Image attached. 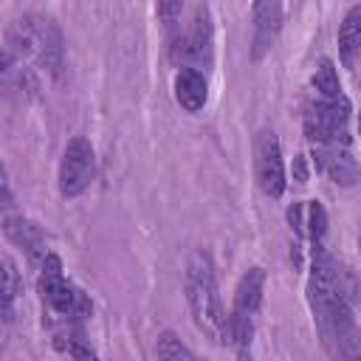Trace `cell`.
I'll return each instance as SVG.
<instances>
[{"label":"cell","instance_id":"3","mask_svg":"<svg viewBox=\"0 0 361 361\" xmlns=\"http://www.w3.org/2000/svg\"><path fill=\"white\" fill-rule=\"evenodd\" d=\"M37 290L42 296V302L62 316L65 322L73 319H85L93 313L90 299L85 296L82 288H76L65 274H62V262L56 254H48V259L39 265V279H37Z\"/></svg>","mask_w":361,"mask_h":361},{"label":"cell","instance_id":"5","mask_svg":"<svg viewBox=\"0 0 361 361\" xmlns=\"http://www.w3.org/2000/svg\"><path fill=\"white\" fill-rule=\"evenodd\" d=\"M347 124H350V102L344 96L319 99L305 110V118H302L305 135L316 147L347 144Z\"/></svg>","mask_w":361,"mask_h":361},{"label":"cell","instance_id":"7","mask_svg":"<svg viewBox=\"0 0 361 361\" xmlns=\"http://www.w3.org/2000/svg\"><path fill=\"white\" fill-rule=\"evenodd\" d=\"M254 175H257V186L268 197H282L288 180H285L282 147L274 130H259L254 138Z\"/></svg>","mask_w":361,"mask_h":361},{"label":"cell","instance_id":"8","mask_svg":"<svg viewBox=\"0 0 361 361\" xmlns=\"http://www.w3.org/2000/svg\"><path fill=\"white\" fill-rule=\"evenodd\" d=\"M251 20H254V31H251V59L259 62L276 42L279 31H282V3L274 0H259L251 6Z\"/></svg>","mask_w":361,"mask_h":361},{"label":"cell","instance_id":"21","mask_svg":"<svg viewBox=\"0 0 361 361\" xmlns=\"http://www.w3.org/2000/svg\"><path fill=\"white\" fill-rule=\"evenodd\" d=\"M358 245H361V234H358Z\"/></svg>","mask_w":361,"mask_h":361},{"label":"cell","instance_id":"10","mask_svg":"<svg viewBox=\"0 0 361 361\" xmlns=\"http://www.w3.org/2000/svg\"><path fill=\"white\" fill-rule=\"evenodd\" d=\"M3 231H6V237L14 243V245H20L34 262H45L48 259V254H54V251H48V243H45V234L39 231V226L37 223H31V220H25L23 214H6L3 217Z\"/></svg>","mask_w":361,"mask_h":361},{"label":"cell","instance_id":"17","mask_svg":"<svg viewBox=\"0 0 361 361\" xmlns=\"http://www.w3.org/2000/svg\"><path fill=\"white\" fill-rule=\"evenodd\" d=\"M155 350H158V358H161V361H197L195 353H192L175 333H169V330H164V333L158 336Z\"/></svg>","mask_w":361,"mask_h":361},{"label":"cell","instance_id":"15","mask_svg":"<svg viewBox=\"0 0 361 361\" xmlns=\"http://www.w3.org/2000/svg\"><path fill=\"white\" fill-rule=\"evenodd\" d=\"M0 265H3V319L11 322V316H14V299L20 293V276H17V265H14V259L8 254H3Z\"/></svg>","mask_w":361,"mask_h":361},{"label":"cell","instance_id":"19","mask_svg":"<svg viewBox=\"0 0 361 361\" xmlns=\"http://www.w3.org/2000/svg\"><path fill=\"white\" fill-rule=\"evenodd\" d=\"M237 361H254V358L248 355V350H240V358H237Z\"/></svg>","mask_w":361,"mask_h":361},{"label":"cell","instance_id":"9","mask_svg":"<svg viewBox=\"0 0 361 361\" xmlns=\"http://www.w3.org/2000/svg\"><path fill=\"white\" fill-rule=\"evenodd\" d=\"M313 161L316 169L324 172L333 183L338 186H353L358 178V164L350 155L347 144H330V147H316L313 149Z\"/></svg>","mask_w":361,"mask_h":361},{"label":"cell","instance_id":"18","mask_svg":"<svg viewBox=\"0 0 361 361\" xmlns=\"http://www.w3.org/2000/svg\"><path fill=\"white\" fill-rule=\"evenodd\" d=\"M155 11H158V17H161V20H164V23L172 28V25L180 20L183 3H178V0H175V3H158V6H155Z\"/></svg>","mask_w":361,"mask_h":361},{"label":"cell","instance_id":"20","mask_svg":"<svg viewBox=\"0 0 361 361\" xmlns=\"http://www.w3.org/2000/svg\"><path fill=\"white\" fill-rule=\"evenodd\" d=\"M344 361H361V350H358V353H353V355H347Z\"/></svg>","mask_w":361,"mask_h":361},{"label":"cell","instance_id":"2","mask_svg":"<svg viewBox=\"0 0 361 361\" xmlns=\"http://www.w3.org/2000/svg\"><path fill=\"white\" fill-rule=\"evenodd\" d=\"M186 302L197 330L206 333L212 341H226L228 313L223 310L214 262L206 251H195L186 262Z\"/></svg>","mask_w":361,"mask_h":361},{"label":"cell","instance_id":"12","mask_svg":"<svg viewBox=\"0 0 361 361\" xmlns=\"http://www.w3.org/2000/svg\"><path fill=\"white\" fill-rule=\"evenodd\" d=\"M172 90H175V102H178L183 110L197 113V110H203V104H206V99H209L206 73H203V71H195V68H180V71L175 73Z\"/></svg>","mask_w":361,"mask_h":361},{"label":"cell","instance_id":"16","mask_svg":"<svg viewBox=\"0 0 361 361\" xmlns=\"http://www.w3.org/2000/svg\"><path fill=\"white\" fill-rule=\"evenodd\" d=\"M313 87L319 90L322 99H338L341 96V82L336 73V65L330 59H322L316 73H313Z\"/></svg>","mask_w":361,"mask_h":361},{"label":"cell","instance_id":"6","mask_svg":"<svg viewBox=\"0 0 361 361\" xmlns=\"http://www.w3.org/2000/svg\"><path fill=\"white\" fill-rule=\"evenodd\" d=\"M93 172H96V155H93V147L87 138L76 135L65 144L62 149V158H59V192L62 197H76L82 195L90 180H93Z\"/></svg>","mask_w":361,"mask_h":361},{"label":"cell","instance_id":"14","mask_svg":"<svg viewBox=\"0 0 361 361\" xmlns=\"http://www.w3.org/2000/svg\"><path fill=\"white\" fill-rule=\"evenodd\" d=\"M54 344H56V350H62L73 361H99L96 358V350L87 344L85 333L76 324H71V322H65V327L54 330Z\"/></svg>","mask_w":361,"mask_h":361},{"label":"cell","instance_id":"4","mask_svg":"<svg viewBox=\"0 0 361 361\" xmlns=\"http://www.w3.org/2000/svg\"><path fill=\"white\" fill-rule=\"evenodd\" d=\"M172 56L183 68H195V71L212 68V62H214V20H212V8L206 3H197L192 8L186 28L175 34Z\"/></svg>","mask_w":361,"mask_h":361},{"label":"cell","instance_id":"1","mask_svg":"<svg viewBox=\"0 0 361 361\" xmlns=\"http://www.w3.org/2000/svg\"><path fill=\"white\" fill-rule=\"evenodd\" d=\"M6 51L8 56L34 62L51 76L62 71V59H65L62 31L45 14H23L11 20V25L6 28Z\"/></svg>","mask_w":361,"mask_h":361},{"label":"cell","instance_id":"11","mask_svg":"<svg viewBox=\"0 0 361 361\" xmlns=\"http://www.w3.org/2000/svg\"><path fill=\"white\" fill-rule=\"evenodd\" d=\"M262 290H265V271L262 268H248L240 276L237 288H234V307H231L228 316L254 324V316L262 305Z\"/></svg>","mask_w":361,"mask_h":361},{"label":"cell","instance_id":"13","mask_svg":"<svg viewBox=\"0 0 361 361\" xmlns=\"http://www.w3.org/2000/svg\"><path fill=\"white\" fill-rule=\"evenodd\" d=\"M358 54H361V3L350 6L341 25H338V59H341V65L353 68Z\"/></svg>","mask_w":361,"mask_h":361}]
</instances>
